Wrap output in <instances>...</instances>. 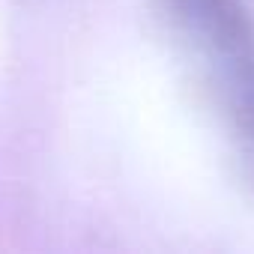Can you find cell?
<instances>
[{"instance_id": "obj_1", "label": "cell", "mask_w": 254, "mask_h": 254, "mask_svg": "<svg viewBox=\"0 0 254 254\" xmlns=\"http://www.w3.org/2000/svg\"><path fill=\"white\" fill-rule=\"evenodd\" d=\"M162 15L254 168V12L245 0H162Z\"/></svg>"}]
</instances>
